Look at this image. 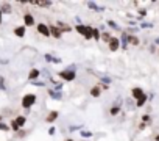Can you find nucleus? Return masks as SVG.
<instances>
[{
	"mask_svg": "<svg viewBox=\"0 0 159 141\" xmlns=\"http://www.w3.org/2000/svg\"><path fill=\"white\" fill-rule=\"evenodd\" d=\"M36 100H38V97H36V94H31V93H28V94H25L24 97H22V108H25V110H30L34 104H36Z\"/></svg>",
	"mask_w": 159,
	"mask_h": 141,
	"instance_id": "obj_1",
	"label": "nucleus"
},
{
	"mask_svg": "<svg viewBox=\"0 0 159 141\" xmlns=\"http://www.w3.org/2000/svg\"><path fill=\"white\" fill-rule=\"evenodd\" d=\"M58 75L64 82H73L76 79V74H75L73 69H64V70H61V72H58Z\"/></svg>",
	"mask_w": 159,
	"mask_h": 141,
	"instance_id": "obj_2",
	"label": "nucleus"
},
{
	"mask_svg": "<svg viewBox=\"0 0 159 141\" xmlns=\"http://www.w3.org/2000/svg\"><path fill=\"white\" fill-rule=\"evenodd\" d=\"M36 30H38V33L41 35V36H45V38H48V36H52L50 35V25H47V24H38L36 25Z\"/></svg>",
	"mask_w": 159,
	"mask_h": 141,
	"instance_id": "obj_3",
	"label": "nucleus"
},
{
	"mask_svg": "<svg viewBox=\"0 0 159 141\" xmlns=\"http://www.w3.org/2000/svg\"><path fill=\"white\" fill-rule=\"evenodd\" d=\"M108 47H109V50H111V52H117V50L122 47V42H120V39H119V38L112 36V39H111V41H109V44H108Z\"/></svg>",
	"mask_w": 159,
	"mask_h": 141,
	"instance_id": "obj_4",
	"label": "nucleus"
},
{
	"mask_svg": "<svg viewBox=\"0 0 159 141\" xmlns=\"http://www.w3.org/2000/svg\"><path fill=\"white\" fill-rule=\"evenodd\" d=\"M34 24H36V21H34L33 14L25 13V14H24V25H25V27H33Z\"/></svg>",
	"mask_w": 159,
	"mask_h": 141,
	"instance_id": "obj_5",
	"label": "nucleus"
},
{
	"mask_svg": "<svg viewBox=\"0 0 159 141\" xmlns=\"http://www.w3.org/2000/svg\"><path fill=\"white\" fill-rule=\"evenodd\" d=\"M143 94H145V93H143V90H142L140 86H134V88L131 90V96H133V99H134V100L140 99Z\"/></svg>",
	"mask_w": 159,
	"mask_h": 141,
	"instance_id": "obj_6",
	"label": "nucleus"
},
{
	"mask_svg": "<svg viewBox=\"0 0 159 141\" xmlns=\"http://www.w3.org/2000/svg\"><path fill=\"white\" fill-rule=\"evenodd\" d=\"M50 35H52L55 39H61V38H62V32H61L56 25H50Z\"/></svg>",
	"mask_w": 159,
	"mask_h": 141,
	"instance_id": "obj_7",
	"label": "nucleus"
},
{
	"mask_svg": "<svg viewBox=\"0 0 159 141\" xmlns=\"http://www.w3.org/2000/svg\"><path fill=\"white\" fill-rule=\"evenodd\" d=\"M39 75H41V70H39V69H31L30 72H28V80L36 82V80L39 79Z\"/></svg>",
	"mask_w": 159,
	"mask_h": 141,
	"instance_id": "obj_8",
	"label": "nucleus"
},
{
	"mask_svg": "<svg viewBox=\"0 0 159 141\" xmlns=\"http://www.w3.org/2000/svg\"><path fill=\"white\" fill-rule=\"evenodd\" d=\"M25 33H27V27H25V25H19V27L14 28V35H16L17 38H24Z\"/></svg>",
	"mask_w": 159,
	"mask_h": 141,
	"instance_id": "obj_9",
	"label": "nucleus"
},
{
	"mask_svg": "<svg viewBox=\"0 0 159 141\" xmlns=\"http://www.w3.org/2000/svg\"><path fill=\"white\" fill-rule=\"evenodd\" d=\"M58 116H59V113H58L56 110H53V111H50V113L47 114V118H45V121H47L48 124H52V122H55V121L58 119Z\"/></svg>",
	"mask_w": 159,
	"mask_h": 141,
	"instance_id": "obj_10",
	"label": "nucleus"
},
{
	"mask_svg": "<svg viewBox=\"0 0 159 141\" xmlns=\"http://www.w3.org/2000/svg\"><path fill=\"white\" fill-rule=\"evenodd\" d=\"M0 10H2V13H3V14H11V13H13L11 3H8V2H3L2 5H0Z\"/></svg>",
	"mask_w": 159,
	"mask_h": 141,
	"instance_id": "obj_11",
	"label": "nucleus"
},
{
	"mask_svg": "<svg viewBox=\"0 0 159 141\" xmlns=\"http://www.w3.org/2000/svg\"><path fill=\"white\" fill-rule=\"evenodd\" d=\"M75 30L84 38V35H86V32H88V25H86V24H76V25H75Z\"/></svg>",
	"mask_w": 159,
	"mask_h": 141,
	"instance_id": "obj_12",
	"label": "nucleus"
},
{
	"mask_svg": "<svg viewBox=\"0 0 159 141\" xmlns=\"http://www.w3.org/2000/svg\"><path fill=\"white\" fill-rule=\"evenodd\" d=\"M128 44H131V46H139V44H140V39H139L136 35L128 33Z\"/></svg>",
	"mask_w": 159,
	"mask_h": 141,
	"instance_id": "obj_13",
	"label": "nucleus"
},
{
	"mask_svg": "<svg viewBox=\"0 0 159 141\" xmlns=\"http://www.w3.org/2000/svg\"><path fill=\"white\" fill-rule=\"evenodd\" d=\"M100 94H102V88H100V85H94L92 88H91V96L92 97H100Z\"/></svg>",
	"mask_w": 159,
	"mask_h": 141,
	"instance_id": "obj_14",
	"label": "nucleus"
},
{
	"mask_svg": "<svg viewBox=\"0 0 159 141\" xmlns=\"http://www.w3.org/2000/svg\"><path fill=\"white\" fill-rule=\"evenodd\" d=\"M55 25H56V27H58V28H59L62 33H64V32H70V30H72V27H70V25H67L66 22H56Z\"/></svg>",
	"mask_w": 159,
	"mask_h": 141,
	"instance_id": "obj_15",
	"label": "nucleus"
},
{
	"mask_svg": "<svg viewBox=\"0 0 159 141\" xmlns=\"http://www.w3.org/2000/svg\"><path fill=\"white\" fill-rule=\"evenodd\" d=\"M147 102H148V96H147V94H143L140 99H137V100H136V107H137V108H140V107H143Z\"/></svg>",
	"mask_w": 159,
	"mask_h": 141,
	"instance_id": "obj_16",
	"label": "nucleus"
},
{
	"mask_svg": "<svg viewBox=\"0 0 159 141\" xmlns=\"http://www.w3.org/2000/svg\"><path fill=\"white\" fill-rule=\"evenodd\" d=\"M14 121H16V124L19 125V129H22V127L27 124V118H25V116H17Z\"/></svg>",
	"mask_w": 159,
	"mask_h": 141,
	"instance_id": "obj_17",
	"label": "nucleus"
},
{
	"mask_svg": "<svg viewBox=\"0 0 159 141\" xmlns=\"http://www.w3.org/2000/svg\"><path fill=\"white\" fill-rule=\"evenodd\" d=\"M31 5H36V7H42V8H50L52 7V2H30Z\"/></svg>",
	"mask_w": 159,
	"mask_h": 141,
	"instance_id": "obj_18",
	"label": "nucleus"
},
{
	"mask_svg": "<svg viewBox=\"0 0 159 141\" xmlns=\"http://www.w3.org/2000/svg\"><path fill=\"white\" fill-rule=\"evenodd\" d=\"M112 39V35L109 33V32H105V33H102V41L103 42H108L109 44V41Z\"/></svg>",
	"mask_w": 159,
	"mask_h": 141,
	"instance_id": "obj_19",
	"label": "nucleus"
},
{
	"mask_svg": "<svg viewBox=\"0 0 159 141\" xmlns=\"http://www.w3.org/2000/svg\"><path fill=\"white\" fill-rule=\"evenodd\" d=\"M109 113H111V116H117V114L120 113V107H119V105H114V107H111Z\"/></svg>",
	"mask_w": 159,
	"mask_h": 141,
	"instance_id": "obj_20",
	"label": "nucleus"
},
{
	"mask_svg": "<svg viewBox=\"0 0 159 141\" xmlns=\"http://www.w3.org/2000/svg\"><path fill=\"white\" fill-rule=\"evenodd\" d=\"M92 39H95V41H102V33H100L98 28H94V36H92Z\"/></svg>",
	"mask_w": 159,
	"mask_h": 141,
	"instance_id": "obj_21",
	"label": "nucleus"
},
{
	"mask_svg": "<svg viewBox=\"0 0 159 141\" xmlns=\"http://www.w3.org/2000/svg\"><path fill=\"white\" fill-rule=\"evenodd\" d=\"M48 94H50L55 100H59V99H61V93H56V91H53V90H48Z\"/></svg>",
	"mask_w": 159,
	"mask_h": 141,
	"instance_id": "obj_22",
	"label": "nucleus"
},
{
	"mask_svg": "<svg viewBox=\"0 0 159 141\" xmlns=\"http://www.w3.org/2000/svg\"><path fill=\"white\" fill-rule=\"evenodd\" d=\"M10 127H11V130H14V132H19V130H20V129H19V125L16 124V121H14V119L10 122Z\"/></svg>",
	"mask_w": 159,
	"mask_h": 141,
	"instance_id": "obj_23",
	"label": "nucleus"
},
{
	"mask_svg": "<svg viewBox=\"0 0 159 141\" xmlns=\"http://www.w3.org/2000/svg\"><path fill=\"white\" fill-rule=\"evenodd\" d=\"M142 122H145V124H147V122L151 124V116H150V114H143V116H142Z\"/></svg>",
	"mask_w": 159,
	"mask_h": 141,
	"instance_id": "obj_24",
	"label": "nucleus"
},
{
	"mask_svg": "<svg viewBox=\"0 0 159 141\" xmlns=\"http://www.w3.org/2000/svg\"><path fill=\"white\" fill-rule=\"evenodd\" d=\"M10 129H11V127H10V125H7L5 122H0V130H2V132H8Z\"/></svg>",
	"mask_w": 159,
	"mask_h": 141,
	"instance_id": "obj_25",
	"label": "nucleus"
},
{
	"mask_svg": "<svg viewBox=\"0 0 159 141\" xmlns=\"http://www.w3.org/2000/svg\"><path fill=\"white\" fill-rule=\"evenodd\" d=\"M108 25H109V27H112L114 30H119V27H117V24H116L114 21H108Z\"/></svg>",
	"mask_w": 159,
	"mask_h": 141,
	"instance_id": "obj_26",
	"label": "nucleus"
},
{
	"mask_svg": "<svg viewBox=\"0 0 159 141\" xmlns=\"http://www.w3.org/2000/svg\"><path fill=\"white\" fill-rule=\"evenodd\" d=\"M81 136H83V138H91L92 133H91V132H81Z\"/></svg>",
	"mask_w": 159,
	"mask_h": 141,
	"instance_id": "obj_27",
	"label": "nucleus"
},
{
	"mask_svg": "<svg viewBox=\"0 0 159 141\" xmlns=\"http://www.w3.org/2000/svg\"><path fill=\"white\" fill-rule=\"evenodd\" d=\"M0 90H5V85H3V77H0Z\"/></svg>",
	"mask_w": 159,
	"mask_h": 141,
	"instance_id": "obj_28",
	"label": "nucleus"
},
{
	"mask_svg": "<svg viewBox=\"0 0 159 141\" xmlns=\"http://www.w3.org/2000/svg\"><path fill=\"white\" fill-rule=\"evenodd\" d=\"M145 127H147V124H145V122H140V125H139V129H140V130H143Z\"/></svg>",
	"mask_w": 159,
	"mask_h": 141,
	"instance_id": "obj_29",
	"label": "nucleus"
},
{
	"mask_svg": "<svg viewBox=\"0 0 159 141\" xmlns=\"http://www.w3.org/2000/svg\"><path fill=\"white\" fill-rule=\"evenodd\" d=\"M2 21H3V13H2V10H0V25H2Z\"/></svg>",
	"mask_w": 159,
	"mask_h": 141,
	"instance_id": "obj_30",
	"label": "nucleus"
},
{
	"mask_svg": "<svg viewBox=\"0 0 159 141\" xmlns=\"http://www.w3.org/2000/svg\"><path fill=\"white\" fill-rule=\"evenodd\" d=\"M154 141H159V133H157V135H154Z\"/></svg>",
	"mask_w": 159,
	"mask_h": 141,
	"instance_id": "obj_31",
	"label": "nucleus"
},
{
	"mask_svg": "<svg viewBox=\"0 0 159 141\" xmlns=\"http://www.w3.org/2000/svg\"><path fill=\"white\" fill-rule=\"evenodd\" d=\"M64 141H73V138H67V139H64Z\"/></svg>",
	"mask_w": 159,
	"mask_h": 141,
	"instance_id": "obj_32",
	"label": "nucleus"
},
{
	"mask_svg": "<svg viewBox=\"0 0 159 141\" xmlns=\"http://www.w3.org/2000/svg\"><path fill=\"white\" fill-rule=\"evenodd\" d=\"M157 53H159V50H157Z\"/></svg>",
	"mask_w": 159,
	"mask_h": 141,
	"instance_id": "obj_33",
	"label": "nucleus"
}]
</instances>
